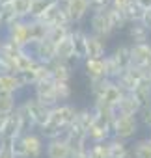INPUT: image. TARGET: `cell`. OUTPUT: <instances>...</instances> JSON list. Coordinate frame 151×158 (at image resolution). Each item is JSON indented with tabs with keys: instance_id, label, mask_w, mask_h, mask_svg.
<instances>
[{
	"instance_id": "3957f363",
	"label": "cell",
	"mask_w": 151,
	"mask_h": 158,
	"mask_svg": "<svg viewBox=\"0 0 151 158\" xmlns=\"http://www.w3.org/2000/svg\"><path fill=\"white\" fill-rule=\"evenodd\" d=\"M21 106H23L24 112L30 115V119H32V123L36 125V128H41L43 125L49 123V119H50V108H47V106L41 104L39 101H36L34 97H28Z\"/></svg>"
},
{
	"instance_id": "d6a6232c",
	"label": "cell",
	"mask_w": 151,
	"mask_h": 158,
	"mask_svg": "<svg viewBox=\"0 0 151 158\" xmlns=\"http://www.w3.org/2000/svg\"><path fill=\"white\" fill-rule=\"evenodd\" d=\"M93 119H95V112H93L92 106H88V108H80V110L77 112V119H75V121H77V123L88 132V128L92 127Z\"/></svg>"
},
{
	"instance_id": "7a4b0ae2",
	"label": "cell",
	"mask_w": 151,
	"mask_h": 158,
	"mask_svg": "<svg viewBox=\"0 0 151 158\" xmlns=\"http://www.w3.org/2000/svg\"><path fill=\"white\" fill-rule=\"evenodd\" d=\"M2 35L6 39H10L11 43H15L17 47H21V48H30L28 26H26V21H23V19H17L10 26H6L4 32H2Z\"/></svg>"
},
{
	"instance_id": "f6af8a7d",
	"label": "cell",
	"mask_w": 151,
	"mask_h": 158,
	"mask_svg": "<svg viewBox=\"0 0 151 158\" xmlns=\"http://www.w3.org/2000/svg\"><path fill=\"white\" fill-rule=\"evenodd\" d=\"M142 24L151 32V10H147L145 13H144V19H142Z\"/></svg>"
},
{
	"instance_id": "8992f818",
	"label": "cell",
	"mask_w": 151,
	"mask_h": 158,
	"mask_svg": "<svg viewBox=\"0 0 151 158\" xmlns=\"http://www.w3.org/2000/svg\"><path fill=\"white\" fill-rule=\"evenodd\" d=\"M28 50L32 52L34 60L37 63H41V65H50L56 60V45H52L49 39H43V41L34 43Z\"/></svg>"
},
{
	"instance_id": "8d00e7d4",
	"label": "cell",
	"mask_w": 151,
	"mask_h": 158,
	"mask_svg": "<svg viewBox=\"0 0 151 158\" xmlns=\"http://www.w3.org/2000/svg\"><path fill=\"white\" fill-rule=\"evenodd\" d=\"M106 13H108V19H110V24H112L114 32H116V30H123L125 26H129L127 21H125L123 11H118V10H114V8H110Z\"/></svg>"
},
{
	"instance_id": "9a60e30c",
	"label": "cell",
	"mask_w": 151,
	"mask_h": 158,
	"mask_svg": "<svg viewBox=\"0 0 151 158\" xmlns=\"http://www.w3.org/2000/svg\"><path fill=\"white\" fill-rule=\"evenodd\" d=\"M26 26H28V39H30V47L37 41L47 39L49 34V26L45 23H41L39 19H26Z\"/></svg>"
},
{
	"instance_id": "d6986e66",
	"label": "cell",
	"mask_w": 151,
	"mask_h": 158,
	"mask_svg": "<svg viewBox=\"0 0 151 158\" xmlns=\"http://www.w3.org/2000/svg\"><path fill=\"white\" fill-rule=\"evenodd\" d=\"M129 39L132 41L131 45L151 43V32L142 23H134V24H129Z\"/></svg>"
},
{
	"instance_id": "e0dca14e",
	"label": "cell",
	"mask_w": 151,
	"mask_h": 158,
	"mask_svg": "<svg viewBox=\"0 0 151 158\" xmlns=\"http://www.w3.org/2000/svg\"><path fill=\"white\" fill-rule=\"evenodd\" d=\"M131 95L136 99V102L140 104V108H149L151 106V82H149V78L138 82Z\"/></svg>"
},
{
	"instance_id": "277c9868",
	"label": "cell",
	"mask_w": 151,
	"mask_h": 158,
	"mask_svg": "<svg viewBox=\"0 0 151 158\" xmlns=\"http://www.w3.org/2000/svg\"><path fill=\"white\" fill-rule=\"evenodd\" d=\"M32 88H34V99L45 104L47 108H54L56 104H60L56 99V84L52 78L50 80H41Z\"/></svg>"
},
{
	"instance_id": "30bf717a",
	"label": "cell",
	"mask_w": 151,
	"mask_h": 158,
	"mask_svg": "<svg viewBox=\"0 0 151 158\" xmlns=\"http://www.w3.org/2000/svg\"><path fill=\"white\" fill-rule=\"evenodd\" d=\"M63 8H65V13L71 21V24H77V23L84 21L86 15L90 13L88 0H65Z\"/></svg>"
},
{
	"instance_id": "681fc988",
	"label": "cell",
	"mask_w": 151,
	"mask_h": 158,
	"mask_svg": "<svg viewBox=\"0 0 151 158\" xmlns=\"http://www.w3.org/2000/svg\"><path fill=\"white\" fill-rule=\"evenodd\" d=\"M56 2H60V4H63V2H65V0H56Z\"/></svg>"
},
{
	"instance_id": "7402d4cb",
	"label": "cell",
	"mask_w": 151,
	"mask_h": 158,
	"mask_svg": "<svg viewBox=\"0 0 151 158\" xmlns=\"http://www.w3.org/2000/svg\"><path fill=\"white\" fill-rule=\"evenodd\" d=\"M121 97H123V91L118 88V84H116L114 80H110V84H108V88L105 89V93H103V97H101L99 102H103V104L108 106V108H114V106H118V102H119Z\"/></svg>"
},
{
	"instance_id": "7c38bea8",
	"label": "cell",
	"mask_w": 151,
	"mask_h": 158,
	"mask_svg": "<svg viewBox=\"0 0 151 158\" xmlns=\"http://www.w3.org/2000/svg\"><path fill=\"white\" fill-rule=\"evenodd\" d=\"M71 147L65 138L49 139L45 143V156L47 158H71Z\"/></svg>"
},
{
	"instance_id": "bcb514c9",
	"label": "cell",
	"mask_w": 151,
	"mask_h": 158,
	"mask_svg": "<svg viewBox=\"0 0 151 158\" xmlns=\"http://www.w3.org/2000/svg\"><path fill=\"white\" fill-rule=\"evenodd\" d=\"M136 2H138L145 11H147V10H151V0H136Z\"/></svg>"
},
{
	"instance_id": "8fae6325",
	"label": "cell",
	"mask_w": 151,
	"mask_h": 158,
	"mask_svg": "<svg viewBox=\"0 0 151 158\" xmlns=\"http://www.w3.org/2000/svg\"><path fill=\"white\" fill-rule=\"evenodd\" d=\"M131 60H132L131 65L149 71L151 69V43L131 45Z\"/></svg>"
},
{
	"instance_id": "f907efd6",
	"label": "cell",
	"mask_w": 151,
	"mask_h": 158,
	"mask_svg": "<svg viewBox=\"0 0 151 158\" xmlns=\"http://www.w3.org/2000/svg\"><path fill=\"white\" fill-rule=\"evenodd\" d=\"M149 82H151V69H149Z\"/></svg>"
},
{
	"instance_id": "ac0fdd59",
	"label": "cell",
	"mask_w": 151,
	"mask_h": 158,
	"mask_svg": "<svg viewBox=\"0 0 151 158\" xmlns=\"http://www.w3.org/2000/svg\"><path fill=\"white\" fill-rule=\"evenodd\" d=\"M84 69H86V76L90 78V82L106 78L105 60H84Z\"/></svg>"
},
{
	"instance_id": "f546056e",
	"label": "cell",
	"mask_w": 151,
	"mask_h": 158,
	"mask_svg": "<svg viewBox=\"0 0 151 158\" xmlns=\"http://www.w3.org/2000/svg\"><path fill=\"white\" fill-rule=\"evenodd\" d=\"M73 28H75V26H52V28H49L47 39H49L52 45H58L60 41H63V39H67V37L71 35Z\"/></svg>"
},
{
	"instance_id": "d4e9b609",
	"label": "cell",
	"mask_w": 151,
	"mask_h": 158,
	"mask_svg": "<svg viewBox=\"0 0 151 158\" xmlns=\"http://www.w3.org/2000/svg\"><path fill=\"white\" fill-rule=\"evenodd\" d=\"M112 58L119 63V67H121L123 71L129 69L131 63H132V60H131V45H125V43L118 45V47L114 48V52H112Z\"/></svg>"
},
{
	"instance_id": "484cf974",
	"label": "cell",
	"mask_w": 151,
	"mask_h": 158,
	"mask_svg": "<svg viewBox=\"0 0 151 158\" xmlns=\"http://www.w3.org/2000/svg\"><path fill=\"white\" fill-rule=\"evenodd\" d=\"M69 128V127H67ZM67 128L65 127H60V125H56V123H52V121H49L47 125H43L41 128H39V136L43 138V139H56V138H63L65 136V132H67Z\"/></svg>"
},
{
	"instance_id": "816d5d0a",
	"label": "cell",
	"mask_w": 151,
	"mask_h": 158,
	"mask_svg": "<svg viewBox=\"0 0 151 158\" xmlns=\"http://www.w3.org/2000/svg\"><path fill=\"white\" fill-rule=\"evenodd\" d=\"M125 158H132V154H127V156H125Z\"/></svg>"
},
{
	"instance_id": "ab89813d",
	"label": "cell",
	"mask_w": 151,
	"mask_h": 158,
	"mask_svg": "<svg viewBox=\"0 0 151 158\" xmlns=\"http://www.w3.org/2000/svg\"><path fill=\"white\" fill-rule=\"evenodd\" d=\"M108 84H110L108 78H101V80L90 82V89H92V97H93V101H101V97H103L105 89L108 88Z\"/></svg>"
},
{
	"instance_id": "7dc6e473",
	"label": "cell",
	"mask_w": 151,
	"mask_h": 158,
	"mask_svg": "<svg viewBox=\"0 0 151 158\" xmlns=\"http://www.w3.org/2000/svg\"><path fill=\"white\" fill-rule=\"evenodd\" d=\"M4 32V26H2V21H0V34H2Z\"/></svg>"
},
{
	"instance_id": "4316f807",
	"label": "cell",
	"mask_w": 151,
	"mask_h": 158,
	"mask_svg": "<svg viewBox=\"0 0 151 158\" xmlns=\"http://www.w3.org/2000/svg\"><path fill=\"white\" fill-rule=\"evenodd\" d=\"M106 145H108V151H110L112 158H125L127 154H131L129 143L123 141V139H119V138H110L106 141Z\"/></svg>"
},
{
	"instance_id": "603a6c76",
	"label": "cell",
	"mask_w": 151,
	"mask_h": 158,
	"mask_svg": "<svg viewBox=\"0 0 151 158\" xmlns=\"http://www.w3.org/2000/svg\"><path fill=\"white\" fill-rule=\"evenodd\" d=\"M17 136H23L21 134V121H19V114L13 112L6 119V125H4V130H2V139H13Z\"/></svg>"
},
{
	"instance_id": "44dd1931",
	"label": "cell",
	"mask_w": 151,
	"mask_h": 158,
	"mask_svg": "<svg viewBox=\"0 0 151 158\" xmlns=\"http://www.w3.org/2000/svg\"><path fill=\"white\" fill-rule=\"evenodd\" d=\"M23 88V84L19 82L17 74H0V93H11L17 95Z\"/></svg>"
},
{
	"instance_id": "f5cc1de1",
	"label": "cell",
	"mask_w": 151,
	"mask_h": 158,
	"mask_svg": "<svg viewBox=\"0 0 151 158\" xmlns=\"http://www.w3.org/2000/svg\"><path fill=\"white\" fill-rule=\"evenodd\" d=\"M0 39H2V34H0Z\"/></svg>"
},
{
	"instance_id": "7bdbcfd3",
	"label": "cell",
	"mask_w": 151,
	"mask_h": 158,
	"mask_svg": "<svg viewBox=\"0 0 151 158\" xmlns=\"http://www.w3.org/2000/svg\"><path fill=\"white\" fill-rule=\"evenodd\" d=\"M0 158H15L11 151V139H2V143H0Z\"/></svg>"
},
{
	"instance_id": "b9f144b4",
	"label": "cell",
	"mask_w": 151,
	"mask_h": 158,
	"mask_svg": "<svg viewBox=\"0 0 151 158\" xmlns=\"http://www.w3.org/2000/svg\"><path fill=\"white\" fill-rule=\"evenodd\" d=\"M138 123L140 125H144L145 128H149L151 130V106L149 108H140V112H138Z\"/></svg>"
},
{
	"instance_id": "836d02e7",
	"label": "cell",
	"mask_w": 151,
	"mask_h": 158,
	"mask_svg": "<svg viewBox=\"0 0 151 158\" xmlns=\"http://www.w3.org/2000/svg\"><path fill=\"white\" fill-rule=\"evenodd\" d=\"M131 154L132 158H151V145L147 139H138L136 143L131 145Z\"/></svg>"
},
{
	"instance_id": "5bb4252c",
	"label": "cell",
	"mask_w": 151,
	"mask_h": 158,
	"mask_svg": "<svg viewBox=\"0 0 151 158\" xmlns=\"http://www.w3.org/2000/svg\"><path fill=\"white\" fill-rule=\"evenodd\" d=\"M50 76L54 82H69L71 76H73V67L69 61H62V60H54L49 65Z\"/></svg>"
},
{
	"instance_id": "c3c4849f",
	"label": "cell",
	"mask_w": 151,
	"mask_h": 158,
	"mask_svg": "<svg viewBox=\"0 0 151 158\" xmlns=\"http://www.w3.org/2000/svg\"><path fill=\"white\" fill-rule=\"evenodd\" d=\"M145 139H147V141H149V145H151V132H149V136H147Z\"/></svg>"
},
{
	"instance_id": "e575fe53",
	"label": "cell",
	"mask_w": 151,
	"mask_h": 158,
	"mask_svg": "<svg viewBox=\"0 0 151 158\" xmlns=\"http://www.w3.org/2000/svg\"><path fill=\"white\" fill-rule=\"evenodd\" d=\"M105 71H106V78L108 80H116V78L123 73V69L119 67V63L112 58V54L105 56Z\"/></svg>"
},
{
	"instance_id": "74e56055",
	"label": "cell",
	"mask_w": 151,
	"mask_h": 158,
	"mask_svg": "<svg viewBox=\"0 0 151 158\" xmlns=\"http://www.w3.org/2000/svg\"><path fill=\"white\" fill-rule=\"evenodd\" d=\"M54 84H56V99H58V102H69V99L73 95L71 84L69 82H54Z\"/></svg>"
},
{
	"instance_id": "52a82bcc",
	"label": "cell",
	"mask_w": 151,
	"mask_h": 158,
	"mask_svg": "<svg viewBox=\"0 0 151 158\" xmlns=\"http://www.w3.org/2000/svg\"><path fill=\"white\" fill-rule=\"evenodd\" d=\"M39 21L45 23L49 28H52V26H73L71 21H69V17H67V13H65L63 4H60V2L52 4Z\"/></svg>"
},
{
	"instance_id": "f1b7e54d",
	"label": "cell",
	"mask_w": 151,
	"mask_h": 158,
	"mask_svg": "<svg viewBox=\"0 0 151 158\" xmlns=\"http://www.w3.org/2000/svg\"><path fill=\"white\" fill-rule=\"evenodd\" d=\"M17 108V95L11 93H0V115L8 117Z\"/></svg>"
},
{
	"instance_id": "2e32d148",
	"label": "cell",
	"mask_w": 151,
	"mask_h": 158,
	"mask_svg": "<svg viewBox=\"0 0 151 158\" xmlns=\"http://www.w3.org/2000/svg\"><path fill=\"white\" fill-rule=\"evenodd\" d=\"M71 41H73V50H75V60H86V37L88 32L80 30V28H73L71 32Z\"/></svg>"
},
{
	"instance_id": "60d3db41",
	"label": "cell",
	"mask_w": 151,
	"mask_h": 158,
	"mask_svg": "<svg viewBox=\"0 0 151 158\" xmlns=\"http://www.w3.org/2000/svg\"><path fill=\"white\" fill-rule=\"evenodd\" d=\"M90 13H103L110 10V0H88Z\"/></svg>"
},
{
	"instance_id": "db71d44e",
	"label": "cell",
	"mask_w": 151,
	"mask_h": 158,
	"mask_svg": "<svg viewBox=\"0 0 151 158\" xmlns=\"http://www.w3.org/2000/svg\"><path fill=\"white\" fill-rule=\"evenodd\" d=\"M0 143H2V141H0Z\"/></svg>"
},
{
	"instance_id": "cb8c5ba5",
	"label": "cell",
	"mask_w": 151,
	"mask_h": 158,
	"mask_svg": "<svg viewBox=\"0 0 151 158\" xmlns=\"http://www.w3.org/2000/svg\"><path fill=\"white\" fill-rule=\"evenodd\" d=\"M39 63L34 60V56H32V52L28 50V48H24L17 58H15V69H17V73H24V71H32V69H36Z\"/></svg>"
},
{
	"instance_id": "83f0119b",
	"label": "cell",
	"mask_w": 151,
	"mask_h": 158,
	"mask_svg": "<svg viewBox=\"0 0 151 158\" xmlns=\"http://www.w3.org/2000/svg\"><path fill=\"white\" fill-rule=\"evenodd\" d=\"M144 13L145 10L136 2V0H132V2H129V6L123 10V15H125V21L127 24H134V23H142L144 19Z\"/></svg>"
},
{
	"instance_id": "6da1fadb",
	"label": "cell",
	"mask_w": 151,
	"mask_h": 158,
	"mask_svg": "<svg viewBox=\"0 0 151 158\" xmlns=\"http://www.w3.org/2000/svg\"><path fill=\"white\" fill-rule=\"evenodd\" d=\"M138 128H140V123L136 115H118L112 121V138L129 141L138 134Z\"/></svg>"
},
{
	"instance_id": "5b68a950",
	"label": "cell",
	"mask_w": 151,
	"mask_h": 158,
	"mask_svg": "<svg viewBox=\"0 0 151 158\" xmlns=\"http://www.w3.org/2000/svg\"><path fill=\"white\" fill-rule=\"evenodd\" d=\"M77 112L79 110L75 108L71 102H60L54 108H50V119L49 121H52V123L67 128L69 125L75 123V119H77Z\"/></svg>"
},
{
	"instance_id": "f35d334b",
	"label": "cell",
	"mask_w": 151,
	"mask_h": 158,
	"mask_svg": "<svg viewBox=\"0 0 151 158\" xmlns=\"http://www.w3.org/2000/svg\"><path fill=\"white\" fill-rule=\"evenodd\" d=\"M88 154H90V158H112L106 141L105 143H93V145H90Z\"/></svg>"
},
{
	"instance_id": "9c48e42d",
	"label": "cell",
	"mask_w": 151,
	"mask_h": 158,
	"mask_svg": "<svg viewBox=\"0 0 151 158\" xmlns=\"http://www.w3.org/2000/svg\"><path fill=\"white\" fill-rule=\"evenodd\" d=\"M23 143H24V158H41L43 156L45 141L37 132L23 134Z\"/></svg>"
},
{
	"instance_id": "d590c367",
	"label": "cell",
	"mask_w": 151,
	"mask_h": 158,
	"mask_svg": "<svg viewBox=\"0 0 151 158\" xmlns=\"http://www.w3.org/2000/svg\"><path fill=\"white\" fill-rule=\"evenodd\" d=\"M11 10L17 19H30V0H11Z\"/></svg>"
},
{
	"instance_id": "1f68e13d",
	"label": "cell",
	"mask_w": 151,
	"mask_h": 158,
	"mask_svg": "<svg viewBox=\"0 0 151 158\" xmlns=\"http://www.w3.org/2000/svg\"><path fill=\"white\" fill-rule=\"evenodd\" d=\"M56 0H30V19H41Z\"/></svg>"
},
{
	"instance_id": "ee69618b",
	"label": "cell",
	"mask_w": 151,
	"mask_h": 158,
	"mask_svg": "<svg viewBox=\"0 0 151 158\" xmlns=\"http://www.w3.org/2000/svg\"><path fill=\"white\" fill-rule=\"evenodd\" d=\"M129 2H132V0H110V8H114L118 11H123L129 6Z\"/></svg>"
},
{
	"instance_id": "ba28073f",
	"label": "cell",
	"mask_w": 151,
	"mask_h": 158,
	"mask_svg": "<svg viewBox=\"0 0 151 158\" xmlns=\"http://www.w3.org/2000/svg\"><path fill=\"white\" fill-rule=\"evenodd\" d=\"M90 34L101 37V39H108L112 34H114V28L110 24V19H108V13L103 11V13H92L90 17Z\"/></svg>"
},
{
	"instance_id": "ffe728a7",
	"label": "cell",
	"mask_w": 151,
	"mask_h": 158,
	"mask_svg": "<svg viewBox=\"0 0 151 158\" xmlns=\"http://www.w3.org/2000/svg\"><path fill=\"white\" fill-rule=\"evenodd\" d=\"M119 115H138L140 112V104L136 102V99L131 93H123V97L119 99L118 106H116Z\"/></svg>"
},
{
	"instance_id": "4fadbf2b",
	"label": "cell",
	"mask_w": 151,
	"mask_h": 158,
	"mask_svg": "<svg viewBox=\"0 0 151 158\" xmlns=\"http://www.w3.org/2000/svg\"><path fill=\"white\" fill-rule=\"evenodd\" d=\"M106 56V43L105 39L88 32L86 37V60H105Z\"/></svg>"
},
{
	"instance_id": "4dcf8cb0",
	"label": "cell",
	"mask_w": 151,
	"mask_h": 158,
	"mask_svg": "<svg viewBox=\"0 0 151 158\" xmlns=\"http://www.w3.org/2000/svg\"><path fill=\"white\" fill-rule=\"evenodd\" d=\"M75 58V50H73V41L71 37L60 41L56 45V60H62V61H71Z\"/></svg>"
}]
</instances>
